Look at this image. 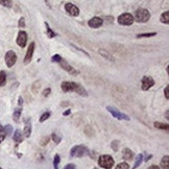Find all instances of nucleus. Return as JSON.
Listing matches in <instances>:
<instances>
[{
    "mask_svg": "<svg viewBox=\"0 0 169 169\" xmlns=\"http://www.w3.org/2000/svg\"><path fill=\"white\" fill-rule=\"evenodd\" d=\"M51 138H52V140H53V142H55V144H59L61 142V140H62V138L57 136L55 133H53V134L51 135Z\"/></svg>",
    "mask_w": 169,
    "mask_h": 169,
    "instance_id": "obj_32",
    "label": "nucleus"
},
{
    "mask_svg": "<svg viewBox=\"0 0 169 169\" xmlns=\"http://www.w3.org/2000/svg\"><path fill=\"white\" fill-rule=\"evenodd\" d=\"M150 19V13L146 8H139L137 10L134 15V21L138 23H146Z\"/></svg>",
    "mask_w": 169,
    "mask_h": 169,
    "instance_id": "obj_2",
    "label": "nucleus"
},
{
    "mask_svg": "<svg viewBox=\"0 0 169 169\" xmlns=\"http://www.w3.org/2000/svg\"><path fill=\"white\" fill-rule=\"evenodd\" d=\"M142 162H143V155H142V153H140V155H137L136 160H135L134 167H133L132 169H137V168H138V167H139L140 165L142 164Z\"/></svg>",
    "mask_w": 169,
    "mask_h": 169,
    "instance_id": "obj_19",
    "label": "nucleus"
},
{
    "mask_svg": "<svg viewBox=\"0 0 169 169\" xmlns=\"http://www.w3.org/2000/svg\"><path fill=\"white\" fill-rule=\"evenodd\" d=\"M18 104H19V106H21L22 104H23V100H22V97H19V99H18Z\"/></svg>",
    "mask_w": 169,
    "mask_h": 169,
    "instance_id": "obj_41",
    "label": "nucleus"
},
{
    "mask_svg": "<svg viewBox=\"0 0 169 169\" xmlns=\"http://www.w3.org/2000/svg\"><path fill=\"white\" fill-rule=\"evenodd\" d=\"M60 162H61L60 155H55V158H53V168H55V169H59V165H60Z\"/></svg>",
    "mask_w": 169,
    "mask_h": 169,
    "instance_id": "obj_26",
    "label": "nucleus"
},
{
    "mask_svg": "<svg viewBox=\"0 0 169 169\" xmlns=\"http://www.w3.org/2000/svg\"><path fill=\"white\" fill-rule=\"evenodd\" d=\"M93 169H98V168H93Z\"/></svg>",
    "mask_w": 169,
    "mask_h": 169,
    "instance_id": "obj_46",
    "label": "nucleus"
},
{
    "mask_svg": "<svg viewBox=\"0 0 169 169\" xmlns=\"http://www.w3.org/2000/svg\"><path fill=\"white\" fill-rule=\"evenodd\" d=\"M23 134L26 138L31 135V123H30V120L29 119H26L25 120V127H24V131H23Z\"/></svg>",
    "mask_w": 169,
    "mask_h": 169,
    "instance_id": "obj_15",
    "label": "nucleus"
},
{
    "mask_svg": "<svg viewBox=\"0 0 169 169\" xmlns=\"http://www.w3.org/2000/svg\"><path fill=\"white\" fill-rule=\"evenodd\" d=\"M50 92H51V89H50V88H47V89H45V90L43 91V96L44 97H46V96L49 95Z\"/></svg>",
    "mask_w": 169,
    "mask_h": 169,
    "instance_id": "obj_37",
    "label": "nucleus"
},
{
    "mask_svg": "<svg viewBox=\"0 0 169 169\" xmlns=\"http://www.w3.org/2000/svg\"><path fill=\"white\" fill-rule=\"evenodd\" d=\"M61 88L64 92H75L77 93L78 95L84 96V97H87L88 93L87 90L82 87V84H77V82H63L61 84Z\"/></svg>",
    "mask_w": 169,
    "mask_h": 169,
    "instance_id": "obj_1",
    "label": "nucleus"
},
{
    "mask_svg": "<svg viewBox=\"0 0 169 169\" xmlns=\"http://www.w3.org/2000/svg\"><path fill=\"white\" fill-rule=\"evenodd\" d=\"M45 26H46V33H47V35L49 37V38H53V37H55L57 35V33L53 31V30L50 28V26H49V24L47 23V22H45Z\"/></svg>",
    "mask_w": 169,
    "mask_h": 169,
    "instance_id": "obj_22",
    "label": "nucleus"
},
{
    "mask_svg": "<svg viewBox=\"0 0 169 169\" xmlns=\"http://www.w3.org/2000/svg\"><path fill=\"white\" fill-rule=\"evenodd\" d=\"M111 147L113 148V150H114V151H117L118 147H119V141H117V140L113 141L112 144H111Z\"/></svg>",
    "mask_w": 169,
    "mask_h": 169,
    "instance_id": "obj_34",
    "label": "nucleus"
},
{
    "mask_svg": "<svg viewBox=\"0 0 169 169\" xmlns=\"http://www.w3.org/2000/svg\"><path fill=\"white\" fill-rule=\"evenodd\" d=\"M89 148L84 145H76L73 146L70 150V155L74 158H82L84 155H89Z\"/></svg>",
    "mask_w": 169,
    "mask_h": 169,
    "instance_id": "obj_3",
    "label": "nucleus"
},
{
    "mask_svg": "<svg viewBox=\"0 0 169 169\" xmlns=\"http://www.w3.org/2000/svg\"><path fill=\"white\" fill-rule=\"evenodd\" d=\"M18 26H19V27H25V19L23 17L20 18L19 22H18Z\"/></svg>",
    "mask_w": 169,
    "mask_h": 169,
    "instance_id": "obj_35",
    "label": "nucleus"
},
{
    "mask_svg": "<svg viewBox=\"0 0 169 169\" xmlns=\"http://www.w3.org/2000/svg\"><path fill=\"white\" fill-rule=\"evenodd\" d=\"M59 64H60L61 67H62V68H63L65 71H67V72H68L70 75H73V76H75V75H78V74H79L78 71H77L75 68H73V67H72V66H71L70 64L68 63V62H66L64 59H62V60H61V62Z\"/></svg>",
    "mask_w": 169,
    "mask_h": 169,
    "instance_id": "obj_7",
    "label": "nucleus"
},
{
    "mask_svg": "<svg viewBox=\"0 0 169 169\" xmlns=\"http://www.w3.org/2000/svg\"><path fill=\"white\" fill-rule=\"evenodd\" d=\"M71 46L73 47V48H75V49H76V50H78V51L82 52V53H84V55H86V57H90V55H89V53H88V52H86V51H84V49H80V48H78V47H76V46H74V45H71Z\"/></svg>",
    "mask_w": 169,
    "mask_h": 169,
    "instance_id": "obj_36",
    "label": "nucleus"
},
{
    "mask_svg": "<svg viewBox=\"0 0 169 169\" xmlns=\"http://www.w3.org/2000/svg\"><path fill=\"white\" fill-rule=\"evenodd\" d=\"M49 140H50L49 137H47V136L43 137V138H42V139L40 140V145H41V146H46V145L48 144Z\"/></svg>",
    "mask_w": 169,
    "mask_h": 169,
    "instance_id": "obj_31",
    "label": "nucleus"
},
{
    "mask_svg": "<svg viewBox=\"0 0 169 169\" xmlns=\"http://www.w3.org/2000/svg\"><path fill=\"white\" fill-rule=\"evenodd\" d=\"M160 21H161L162 23H164V24H168L169 23V12L168 11L164 12L163 14L161 15V17H160Z\"/></svg>",
    "mask_w": 169,
    "mask_h": 169,
    "instance_id": "obj_20",
    "label": "nucleus"
},
{
    "mask_svg": "<svg viewBox=\"0 0 169 169\" xmlns=\"http://www.w3.org/2000/svg\"><path fill=\"white\" fill-rule=\"evenodd\" d=\"M6 82V73L4 71H0V86H4Z\"/></svg>",
    "mask_w": 169,
    "mask_h": 169,
    "instance_id": "obj_25",
    "label": "nucleus"
},
{
    "mask_svg": "<svg viewBox=\"0 0 169 169\" xmlns=\"http://www.w3.org/2000/svg\"><path fill=\"white\" fill-rule=\"evenodd\" d=\"M122 158L126 161H131L134 158V153L129 148H124L122 150Z\"/></svg>",
    "mask_w": 169,
    "mask_h": 169,
    "instance_id": "obj_14",
    "label": "nucleus"
},
{
    "mask_svg": "<svg viewBox=\"0 0 169 169\" xmlns=\"http://www.w3.org/2000/svg\"><path fill=\"white\" fill-rule=\"evenodd\" d=\"M12 131H13V128H12V126L10 125V124H7V125H5L4 127H2V133L4 136H7V135H11L12 134Z\"/></svg>",
    "mask_w": 169,
    "mask_h": 169,
    "instance_id": "obj_24",
    "label": "nucleus"
},
{
    "mask_svg": "<svg viewBox=\"0 0 169 169\" xmlns=\"http://www.w3.org/2000/svg\"><path fill=\"white\" fill-rule=\"evenodd\" d=\"M64 169H76V167H75V165L74 164H67L65 167H64Z\"/></svg>",
    "mask_w": 169,
    "mask_h": 169,
    "instance_id": "obj_38",
    "label": "nucleus"
},
{
    "mask_svg": "<svg viewBox=\"0 0 169 169\" xmlns=\"http://www.w3.org/2000/svg\"><path fill=\"white\" fill-rule=\"evenodd\" d=\"M164 93H165V97H166V99H169V86H166L165 90H164Z\"/></svg>",
    "mask_w": 169,
    "mask_h": 169,
    "instance_id": "obj_39",
    "label": "nucleus"
},
{
    "mask_svg": "<svg viewBox=\"0 0 169 169\" xmlns=\"http://www.w3.org/2000/svg\"><path fill=\"white\" fill-rule=\"evenodd\" d=\"M153 84H155V80H153V78L151 76H147V75H145V76L142 77L141 88H142V90L143 91L149 90Z\"/></svg>",
    "mask_w": 169,
    "mask_h": 169,
    "instance_id": "obj_8",
    "label": "nucleus"
},
{
    "mask_svg": "<svg viewBox=\"0 0 169 169\" xmlns=\"http://www.w3.org/2000/svg\"><path fill=\"white\" fill-rule=\"evenodd\" d=\"M2 127H3V126L0 125V133H1V131H2Z\"/></svg>",
    "mask_w": 169,
    "mask_h": 169,
    "instance_id": "obj_45",
    "label": "nucleus"
},
{
    "mask_svg": "<svg viewBox=\"0 0 169 169\" xmlns=\"http://www.w3.org/2000/svg\"><path fill=\"white\" fill-rule=\"evenodd\" d=\"M65 10L66 12L68 13L69 15H71V16L73 17H77L79 15V10L78 7H77L75 4H73V3H66L65 4Z\"/></svg>",
    "mask_w": 169,
    "mask_h": 169,
    "instance_id": "obj_10",
    "label": "nucleus"
},
{
    "mask_svg": "<svg viewBox=\"0 0 169 169\" xmlns=\"http://www.w3.org/2000/svg\"><path fill=\"white\" fill-rule=\"evenodd\" d=\"M147 169H161L159 166H157V165H151V166H149Z\"/></svg>",
    "mask_w": 169,
    "mask_h": 169,
    "instance_id": "obj_40",
    "label": "nucleus"
},
{
    "mask_svg": "<svg viewBox=\"0 0 169 169\" xmlns=\"http://www.w3.org/2000/svg\"><path fill=\"white\" fill-rule=\"evenodd\" d=\"M157 35V33H139V35H137L136 37L138 39H141V38H150V37H155Z\"/></svg>",
    "mask_w": 169,
    "mask_h": 169,
    "instance_id": "obj_23",
    "label": "nucleus"
},
{
    "mask_svg": "<svg viewBox=\"0 0 169 169\" xmlns=\"http://www.w3.org/2000/svg\"><path fill=\"white\" fill-rule=\"evenodd\" d=\"M160 166L163 169H169V157L168 155H164L161 160Z\"/></svg>",
    "mask_w": 169,
    "mask_h": 169,
    "instance_id": "obj_18",
    "label": "nucleus"
},
{
    "mask_svg": "<svg viewBox=\"0 0 169 169\" xmlns=\"http://www.w3.org/2000/svg\"><path fill=\"white\" fill-rule=\"evenodd\" d=\"M21 113H22L21 108H17V109L14 111V114H13V119H14L15 122H18V121H19V118H20V116H21Z\"/></svg>",
    "mask_w": 169,
    "mask_h": 169,
    "instance_id": "obj_21",
    "label": "nucleus"
},
{
    "mask_svg": "<svg viewBox=\"0 0 169 169\" xmlns=\"http://www.w3.org/2000/svg\"><path fill=\"white\" fill-rule=\"evenodd\" d=\"M0 169H2V168H1V167H0Z\"/></svg>",
    "mask_w": 169,
    "mask_h": 169,
    "instance_id": "obj_47",
    "label": "nucleus"
},
{
    "mask_svg": "<svg viewBox=\"0 0 169 169\" xmlns=\"http://www.w3.org/2000/svg\"><path fill=\"white\" fill-rule=\"evenodd\" d=\"M50 115H51L50 114V112L43 113V114L41 115V117H40V120H39V121H40V122H44V121H46V120L50 117Z\"/></svg>",
    "mask_w": 169,
    "mask_h": 169,
    "instance_id": "obj_28",
    "label": "nucleus"
},
{
    "mask_svg": "<svg viewBox=\"0 0 169 169\" xmlns=\"http://www.w3.org/2000/svg\"><path fill=\"white\" fill-rule=\"evenodd\" d=\"M168 111H166V114H165V116H166V119H169V118H168Z\"/></svg>",
    "mask_w": 169,
    "mask_h": 169,
    "instance_id": "obj_44",
    "label": "nucleus"
},
{
    "mask_svg": "<svg viewBox=\"0 0 169 169\" xmlns=\"http://www.w3.org/2000/svg\"><path fill=\"white\" fill-rule=\"evenodd\" d=\"M0 4L5 7H12L13 2H12V0H0Z\"/></svg>",
    "mask_w": 169,
    "mask_h": 169,
    "instance_id": "obj_29",
    "label": "nucleus"
},
{
    "mask_svg": "<svg viewBox=\"0 0 169 169\" xmlns=\"http://www.w3.org/2000/svg\"><path fill=\"white\" fill-rule=\"evenodd\" d=\"M70 113H71V110H67L66 112H64V113H63V115H64V116H67V115H69Z\"/></svg>",
    "mask_w": 169,
    "mask_h": 169,
    "instance_id": "obj_42",
    "label": "nucleus"
},
{
    "mask_svg": "<svg viewBox=\"0 0 169 169\" xmlns=\"http://www.w3.org/2000/svg\"><path fill=\"white\" fill-rule=\"evenodd\" d=\"M115 161L110 155H102L98 158V165L101 168L104 169H112L114 167Z\"/></svg>",
    "mask_w": 169,
    "mask_h": 169,
    "instance_id": "obj_4",
    "label": "nucleus"
},
{
    "mask_svg": "<svg viewBox=\"0 0 169 169\" xmlns=\"http://www.w3.org/2000/svg\"><path fill=\"white\" fill-rule=\"evenodd\" d=\"M17 62V55L15 53L13 50H10V51L6 52L5 55V64L8 68H12L13 66L16 64Z\"/></svg>",
    "mask_w": 169,
    "mask_h": 169,
    "instance_id": "obj_9",
    "label": "nucleus"
},
{
    "mask_svg": "<svg viewBox=\"0 0 169 169\" xmlns=\"http://www.w3.org/2000/svg\"><path fill=\"white\" fill-rule=\"evenodd\" d=\"M102 24H104V20L99 18V17H93L92 19H90L88 22V25L92 28H98Z\"/></svg>",
    "mask_w": 169,
    "mask_h": 169,
    "instance_id": "obj_13",
    "label": "nucleus"
},
{
    "mask_svg": "<svg viewBox=\"0 0 169 169\" xmlns=\"http://www.w3.org/2000/svg\"><path fill=\"white\" fill-rule=\"evenodd\" d=\"M98 53L101 55V57H104V59H106V60L110 61V62H114V57H113V55L110 53V52H108L106 50L104 49H99L98 50Z\"/></svg>",
    "mask_w": 169,
    "mask_h": 169,
    "instance_id": "obj_16",
    "label": "nucleus"
},
{
    "mask_svg": "<svg viewBox=\"0 0 169 169\" xmlns=\"http://www.w3.org/2000/svg\"><path fill=\"white\" fill-rule=\"evenodd\" d=\"M14 141L16 142V143H21L22 141H23V135H22V132L20 131V129H17L16 132L14 133Z\"/></svg>",
    "mask_w": 169,
    "mask_h": 169,
    "instance_id": "obj_17",
    "label": "nucleus"
},
{
    "mask_svg": "<svg viewBox=\"0 0 169 169\" xmlns=\"http://www.w3.org/2000/svg\"><path fill=\"white\" fill-rule=\"evenodd\" d=\"M153 125L155 126V127H158V128H160V129H166V131H168V124H164V123H162V122H155L153 123Z\"/></svg>",
    "mask_w": 169,
    "mask_h": 169,
    "instance_id": "obj_27",
    "label": "nucleus"
},
{
    "mask_svg": "<svg viewBox=\"0 0 169 169\" xmlns=\"http://www.w3.org/2000/svg\"><path fill=\"white\" fill-rule=\"evenodd\" d=\"M118 23L120 25H124V26H128L134 23V16L129 13H124V14L120 15L117 19Z\"/></svg>",
    "mask_w": 169,
    "mask_h": 169,
    "instance_id": "obj_5",
    "label": "nucleus"
},
{
    "mask_svg": "<svg viewBox=\"0 0 169 169\" xmlns=\"http://www.w3.org/2000/svg\"><path fill=\"white\" fill-rule=\"evenodd\" d=\"M106 110L109 111V113H111L112 114V116L114 118H117L118 120H126V121H128V120L131 119V118L128 117L126 114H123V113L119 112L116 108H114V106H106Z\"/></svg>",
    "mask_w": 169,
    "mask_h": 169,
    "instance_id": "obj_6",
    "label": "nucleus"
},
{
    "mask_svg": "<svg viewBox=\"0 0 169 169\" xmlns=\"http://www.w3.org/2000/svg\"><path fill=\"white\" fill-rule=\"evenodd\" d=\"M35 42H31L30 45L28 46L27 48V51H26V55H25L24 57V64H28L30 63V61L33 59V51H35Z\"/></svg>",
    "mask_w": 169,
    "mask_h": 169,
    "instance_id": "obj_12",
    "label": "nucleus"
},
{
    "mask_svg": "<svg viewBox=\"0 0 169 169\" xmlns=\"http://www.w3.org/2000/svg\"><path fill=\"white\" fill-rule=\"evenodd\" d=\"M115 169H129V165L126 162H121V163L118 164Z\"/></svg>",
    "mask_w": 169,
    "mask_h": 169,
    "instance_id": "obj_30",
    "label": "nucleus"
},
{
    "mask_svg": "<svg viewBox=\"0 0 169 169\" xmlns=\"http://www.w3.org/2000/svg\"><path fill=\"white\" fill-rule=\"evenodd\" d=\"M62 59H63V57H61L60 55H55L51 57V62H53V63H60Z\"/></svg>",
    "mask_w": 169,
    "mask_h": 169,
    "instance_id": "obj_33",
    "label": "nucleus"
},
{
    "mask_svg": "<svg viewBox=\"0 0 169 169\" xmlns=\"http://www.w3.org/2000/svg\"><path fill=\"white\" fill-rule=\"evenodd\" d=\"M26 42H27V33L21 30V31H19L18 37H17V44H18V46L23 48L26 45Z\"/></svg>",
    "mask_w": 169,
    "mask_h": 169,
    "instance_id": "obj_11",
    "label": "nucleus"
},
{
    "mask_svg": "<svg viewBox=\"0 0 169 169\" xmlns=\"http://www.w3.org/2000/svg\"><path fill=\"white\" fill-rule=\"evenodd\" d=\"M4 139H5V136H4V135H0V143H1Z\"/></svg>",
    "mask_w": 169,
    "mask_h": 169,
    "instance_id": "obj_43",
    "label": "nucleus"
}]
</instances>
